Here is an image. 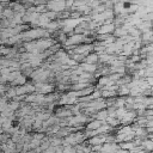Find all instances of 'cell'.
Wrapping results in <instances>:
<instances>
[{
	"label": "cell",
	"mask_w": 153,
	"mask_h": 153,
	"mask_svg": "<svg viewBox=\"0 0 153 153\" xmlns=\"http://www.w3.org/2000/svg\"><path fill=\"white\" fill-rule=\"evenodd\" d=\"M84 62L86 63H98V54L96 51H91L85 56Z\"/></svg>",
	"instance_id": "6da1fadb"
},
{
	"label": "cell",
	"mask_w": 153,
	"mask_h": 153,
	"mask_svg": "<svg viewBox=\"0 0 153 153\" xmlns=\"http://www.w3.org/2000/svg\"><path fill=\"white\" fill-rule=\"evenodd\" d=\"M26 79H27V76L26 75H24L23 73L20 74V75H18L12 82H10L12 86H19V85H23V84H25L26 82Z\"/></svg>",
	"instance_id": "7a4b0ae2"
},
{
	"label": "cell",
	"mask_w": 153,
	"mask_h": 153,
	"mask_svg": "<svg viewBox=\"0 0 153 153\" xmlns=\"http://www.w3.org/2000/svg\"><path fill=\"white\" fill-rule=\"evenodd\" d=\"M151 91H152V93H153V85L151 86Z\"/></svg>",
	"instance_id": "3957f363"
}]
</instances>
